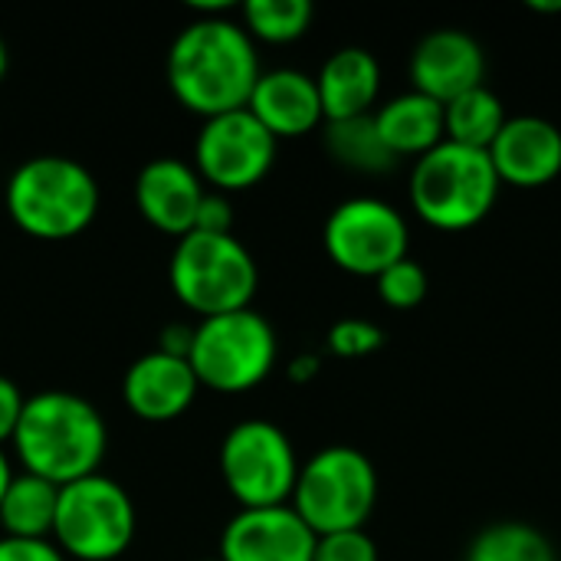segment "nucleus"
I'll return each mask as SVG.
<instances>
[{"instance_id":"9","label":"nucleus","mask_w":561,"mask_h":561,"mask_svg":"<svg viewBox=\"0 0 561 561\" xmlns=\"http://www.w3.org/2000/svg\"><path fill=\"white\" fill-rule=\"evenodd\" d=\"M220 477L240 510L283 506L293 500L299 457L279 424L247 417L220 444Z\"/></svg>"},{"instance_id":"22","label":"nucleus","mask_w":561,"mask_h":561,"mask_svg":"<svg viewBox=\"0 0 561 561\" xmlns=\"http://www.w3.org/2000/svg\"><path fill=\"white\" fill-rule=\"evenodd\" d=\"M506 118L510 115L503 108V99L490 85H477V89H470V92H463L444 105L447 141L480 148V151H486L493 145V138L500 135Z\"/></svg>"},{"instance_id":"20","label":"nucleus","mask_w":561,"mask_h":561,"mask_svg":"<svg viewBox=\"0 0 561 561\" xmlns=\"http://www.w3.org/2000/svg\"><path fill=\"white\" fill-rule=\"evenodd\" d=\"M59 486L33 473H13L3 503H0V526L3 536L13 539H53Z\"/></svg>"},{"instance_id":"31","label":"nucleus","mask_w":561,"mask_h":561,"mask_svg":"<svg viewBox=\"0 0 561 561\" xmlns=\"http://www.w3.org/2000/svg\"><path fill=\"white\" fill-rule=\"evenodd\" d=\"M191 339H194V325H184V322L164 325V329H161V339H158V352H164V355H178V358H187V352H191Z\"/></svg>"},{"instance_id":"32","label":"nucleus","mask_w":561,"mask_h":561,"mask_svg":"<svg viewBox=\"0 0 561 561\" xmlns=\"http://www.w3.org/2000/svg\"><path fill=\"white\" fill-rule=\"evenodd\" d=\"M319 368H322V358H319V355H312V352H306V355H296V358L289 362L286 375H289V381L306 385V381H312V378L319 375Z\"/></svg>"},{"instance_id":"34","label":"nucleus","mask_w":561,"mask_h":561,"mask_svg":"<svg viewBox=\"0 0 561 561\" xmlns=\"http://www.w3.org/2000/svg\"><path fill=\"white\" fill-rule=\"evenodd\" d=\"M529 10H536V13H561V0H529Z\"/></svg>"},{"instance_id":"33","label":"nucleus","mask_w":561,"mask_h":561,"mask_svg":"<svg viewBox=\"0 0 561 561\" xmlns=\"http://www.w3.org/2000/svg\"><path fill=\"white\" fill-rule=\"evenodd\" d=\"M10 480H13V467H10V457H7L3 447H0V503H3V493H7V486H10Z\"/></svg>"},{"instance_id":"19","label":"nucleus","mask_w":561,"mask_h":561,"mask_svg":"<svg viewBox=\"0 0 561 561\" xmlns=\"http://www.w3.org/2000/svg\"><path fill=\"white\" fill-rule=\"evenodd\" d=\"M375 128L381 135V141L388 145V151L401 161V158H421L427 151H434L440 141H447L444 131V105L427 99L424 92H401L394 99H388L385 105H378L375 112Z\"/></svg>"},{"instance_id":"21","label":"nucleus","mask_w":561,"mask_h":561,"mask_svg":"<svg viewBox=\"0 0 561 561\" xmlns=\"http://www.w3.org/2000/svg\"><path fill=\"white\" fill-rule=\"evenodd\" d=\"M325 151L335 164L355 174H388L398 168V158L388 151L375 128V115H358L345 122H325Z\"/></svg>"},{"instance_id":"10","label":"nucleus","mask_w":561,"mask_h":561,"mask_svg":"<svg viewBox=\"0 0 561 561\" xmlns=\"http://www.w3.org/2000/svg\"><path fill=\"white\" fill-rule=\"evenodd\" d=\"M322 243L339 270L378 279L408 256L411 230L394 204L381 197H348L329 214Z\"/></svg>"},{"instance_id":"8","label":"nucleus","mask_w":561,"mask_h":561,"mask_svg":"<svg viewBox=\"0 0 561 561\" xmlns=\"http://www.w3.org/2000/svg\"><path fill=\"white\" fill-rule=\"evenodd\" d=\"M138 516L128 490L105 473L59 486L53 546L76 561H115L135 542Z\"/></svg>"},{"instance_id":"27","label":"nucleus","mask_w":561,"mask_h":561,"mask_svg":"<svg viewBox=\"0 0 561 561\" xmlns=\"http://www.w3.org/2000/svg\"><path fill=\"white\" fill-rule=\"evenodd\" d=\"M312 561H378V546L365 529H345L316 536Z\"/></svg>"},{"instance_id":"2","label":"nucleus","mask_w":561,"mask_h":561,"mask_svg":"<svg viewBox=\"0 0 561 561\" xmlns=\"http://www.w3.org/2000/svg\"><path fill=\"white\" fill-rule=\"evenodd\" d=\"M10 444L23 473L66 486L99 473L108 447V427L99 408L82 394L36 391L26 398Z\"/></svg>"},{"instance_id":"13","label":"nucleus","mask_w":561,"mask_h":561,"mask_svg":"<svg viewBox=\"0 0 561 561\" xmlns=\"http://www.w3.org/2000/svg\"><path fill=\"white\" fill-rule=\"evenodd\" d=\"M411 82L414 92L447 105L457 95L486 85V53L467 30H434L411 53Z\"/></svg>"},{"instance_id":"29","label":"nucleus","mask_w":561,"mask_h":561,"mask_svg":"<svg viewBox=\"0 0 561 561\" xmlns=\"http://www.w3.org/2000/svg\"><path fill=\"white\" fill-rule=\"evenodd\" d=\"M0 561H69L53 539H13L0 536Z\"/></svg>"},{"instance_id":"23","label":"nucleus","mask_w":561,"mask_h":561,"mask_svg":"<svg viewBox=\"0 0 561 561\" xmlns=\"http://www.w3.org/2000/svg\"><path fill=\"white\" fill-rule=\"evenodd\" d=\"M467 561H559L549 536L529 523H493L473 542Z\"/></svg>"},{"instance_id":"11","label":"nucleus","mask_w":561,"mask_h":561,"mask_svg":"<svg viewBox=\"0 0 561 561\" xmlns=\"http://www.w3.org/2000/svg\"><path fill=\"white\" fill-rule=\"evenodd\" d=\"M276 145L279 141L260 125L250 108H233L204 118L194 141V171L220 194L250 191L270 174L276 161Z\"/></svg>"},{"instance_id":"26","label":"nucleus","mask_w":561,"mask_h":561,"mask_svg":"<svg viewBox=\"0 0 561 561\" xmlns=\"http://www.w3.org/2000/svg\"><path fill=\"white\" fill-rule=\"evenodd\" d=\"M329 352L339 358H365L385 345V329L368 319H339L329 329Z\"/></svg>"},{"instance_id":"7","label":"nucleus","mask_w":561,"mask_h":561,"mask_svg":"<svg viewBox=\"0 0 561 561\" xmlns=\"http://www.w3.org/2000/svg\"><path fill=\"white\" fill-rule=\"evenodd\" d=\"M279 358V342L266 316L237 309L201 319L194 325L187 362L201 388L220 394H243L270 378Z\"/></svg>"},{"instance_id":"25","label":"nucleus","mask_w":561,"mask_h":561,"mask_svg":"<svg viewBox=\"0 0 561 561\" xmlns=\"http://www.w3.org/2000/svg\"><path fill=\"white\" fill-rule=\"evenodd\" d=\"M375 286H378V299L385 306H391V309H414V306L424 302L431 279H427V270L417 260L404 256L394 266H388L375 279Z\"/></svg>"},{"instance_id":"5","label":"nucleus","mask_w":561,"mask_h":561,"mask_svg":"<svg viewBox=\"0 0 561 561\" xmlns=\"http://www.w3.org/2000/svg\"><path fill=\"white\" fill-rule=\"evenodd\" d=\"M168 283L184 309L210 319L250 309L260 286V270L253 253L233 233L191 230L174 243Z\"/></svg>"},{"instance_id":"1","label":"nucleus","mask_w":561,"mask_h":561,"mask_svg":"<svg viewBox=\"0 0 561 561\" xmlns=\"http://www.w3.org/2000/svg\"><path fill=\"white\" fill-rule=\"evenodd\" d=\"M260 72L256 39L227 16L187 23L168 49V85L201 118L247 108Z\"/></svg>"},{"instance_id":"3","label":"nucleus","mask_w":561,"mask_h":561,"mask_svg":"<svg viewBox=\"0 0 561 561\" xmlns=\"http://www.w3.org/2000/svg\"><path fill=\"white\" fill-rule=\"evenodd\" d=\"M10 220L33 240H72L99 214L102 194L85 164L66 154L26 158L3 191Z\"/></svg>"},{"instance_id":"36","label":"nucleus","mask_w":561,"mask_h":561,"mask_svg":"<svg viewBox=\"0 0 561 561\" xmlns=\"http://www.w3.org/2000/svg\"><path fill=\"white\" fill-rule=\"evenodd\" d=\"M204 561H220V559H204Z\"/></svg>"},{"instance_id":"15","label":"nucleus","mask_w":561,"mask_h":561,"mask_svg":"<svg viewBox=\"0 0 561 561\" xmlns=\"http://www.w3.org/2000/svg\"><path fill=\"white\" fill-rule=\"evenodd\" d=\"M201 391V381L187 358L148 352L135 358L122 378V401L125 408L151 424H164L181 417Z\"/></svg>"},{"instance_id":"35","label":"nucleus","mask_w":561,"mask_h":561,"mask_svg":"<svg viewBox=\"0 0 561 561\" xmlns=\"http://www.w3.org/2000/svg\"><path fill=\"white\" fill-rule=\"evenodd\" d=\"M7 66H10V53H7L3 36H0V82H3V76H7Z\"/></svg>"},{"instance_id":"24","label":"nucleus","mask_w":561,"mask_h":561,"mask_svg":"<svg viewBox=\"0 0 561 561\" xmlns=\"http://www.w3.org/2000/svg\"><path fill=\"white\" fill-rule=\"evenodd\" d=\"M312 23L309 0H247L243 30L263 43H293Z\"/></svg>"},{"instance_id":"18","label":"nucleus","mask_w":561,"mask_h":561,"mask_svg":"<svg viewBox=\"0 0 561 561\" xmlns=\"http://www.w3.org/2000/svg\"><path fill=\"white\" fill-rule=\"evenodd\" d=\"M316 89L322 99L325 122L371 115L381 95V62L365 46H342L322 62Z\"/></svg>"},{"instance_id":"17","label":"nucleus","mask_w":561,"mask_h":561,"mask_svg":"<svg viewBox=\"0 0 561 561\" xmlns=\"http://www.w3.org/2000/svg\"><path fill=\"white\" fill-rule=\"evenodd\" d=\"M247 108L260 118V125L276 141L302 138L325 122L316 76H309L302 69H289V66L260 72Z\"/></svg>"},{"instance_id":"6","label":"nucleus","mask_w":561,"mask_h":561,"mask_svg":"<svg viewBox=\"0 0 561 561\" xmlns=\"http://www.w3.org/2000/svg\"><path fill=\"white\" fill-rule=\"evenodd\" d=\"M378 503L375 463L348 444H332L312 454L296 477L289 506L316 536L365 529Z\"/></svg>"},{"instance_id":"30","label":"nucleus","mask_w":561,"mask_h":561,"mask_svg":"<svg viewBox=\"0 0 561 561\" xmlns=\"http://www.w3.org/2000/svg\"><path fill=\"white\" fill-rule=\"evenodd\" d=\"M23 404H26V394L10 378L0 375V444L13 440V431L20 424Z\"/></svg>"},{"instance_id":"14","label":"nucleus","mask_w":561,"mask_h":561,"mask_svg":"<svg viewBox=\"0 0 561 561\" xmlns=\"http://www.w3.org/2000/svg\"><path fill=\"white\" fill-rule=\"evenodd\" d=\"M500 184L523 191L546 187L561 174V131L549 118L513 115L486 148Z\"/></svg>"},{"instance_id":"12","label":"nucleus","mask_w":561,"mask_h":561,"mask_svg":"<svg viewBox=\"0 0 561 561\" xmlns=\"http://www.w3.org/2000/svg\"><path fill=\"white\" fill-rule=\"evenodd\" d=\"M316 533L283 506L240 510L220 533V561H312Z\"/></svg>"},{"instance_id":"28","label":"nucleus","mask_w":561,"mask_h":561,"mask_svg":"<svg viewBox=\"0 0 561 561\" xmlns=\"http://www.w3.org/2000/svg\"><path fill=\"white\" fill-rule=\"evenodd\" d=\"M194 230H201V233H233V204H230V197L220 194V191H207L201 207H197Z\"/></svg>"},{"instance_id":"4","label":"nucleus","mask_w":561,"mask_h":561,"mask_svg":"<svg viewBox=\"0 0 561 561\" xmlns=\"http://www.w3.org/2000/svg\"><path fill=\"white\" fill-rule=\"evenodd\" d=\"M500 174L490 151L440 141L411 168V207L437 230H470L490 217L500 197Z\"/></svg>"},{"instance_id":"16","label":"nucleus","mask_w":561,"mask_h":561,"mask_svg":"<svg viewBox=\"0 0 561 561\" xmlns=\"http://www.w3.org/2000/svg\"><path fill=\"white\" fill-rule=\"evenodd\" d=\"M207 187L201 181V174L181 161V158H151L138 178H135V204L138 214L161 233L171 237H184L194 230V217L197 207L204 201Z\"/></svg>"}]
</instances>
